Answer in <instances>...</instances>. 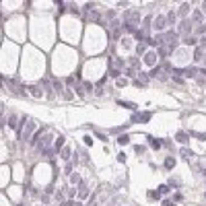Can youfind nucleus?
<instances>
[{"label": "nucleus", "instance_id": "1", "mask_svg": "<svg viewBox=\"0 0 206 206\" xmlns=\"http://www.w3.org/2000/svg\"><path fill=\"white\" fill-rule=\"evenodd\" d=\"M33 130H35L33 120H29L27 116H21V126H19V130H17V138H19L21 142H31V138L35 136Z\"/></svg>", "mask_w": 206, "mask_h": 206}, {"label": "nucleus", "instance_id": "2", "mask_svg": "<svg viewBox=\"0 0 206 206\" xmlns=\"http://www.w3.org/2000/svg\"><path fill=\"white\" fill-rule=\"evenodd\" d=\"M177 35H184V37H188V35H194V25L190 19H184L177 23Z\"/></svg>", "mask_w": 206, "mask_h": 206}, {"label": "nucleus", "instance_id": "3", "mask_svg": "<svg viewBox=\"0 0 206 206\" xmlns=\"http://www.w3.org/2000/svg\"><path fill=\"white\" fill-rule=\"evenodd\" d=\"M190 21H192L194 27H198V25H204V23H206V14L202 13L200 8H194L192 14H190Z\"/></svg>", "mask_w": 206, "mask_h": 206}, {"label": "nucleus", "instance_id": "4", "mask_svg": "<svg viewBox=\"0 0 206 206\" xmlns=\"http://www.w3.org/2000/svg\"><path fill=\"white\" fill-rule=\"evenodd\" d=\"M151 117H153L151 111H138V113L130 116V124H144V122H149Z\"/></svg>", "mask_w": 206, "mask_h": 206}, {"label": "nucleus", "instance_id": "5", "mask_svg": "<svg viewBox=\"0 0 206 206\" xmlns=\"http://www.w3.org/2000/svg\"><path fill=\"white\" fill-rule=\"evenodd\" d=\"M165 25H167V19H165L163 14H157V17L153 19V29L159 31V33H163L165 31Z\"/></svg>", "mask_w": 206, "mask_h": 206}, {"label": "nucleus", "instance_id": "6", "mask_svg": "<svg viewBox=\"0 0 206 206\" xmlns=\"http://www.w3.org/2000/svg\"><path fill=\"white\" fill-rule=\"evenodd\" d=\"M6 126L10 128V130H19V126H21V117L17 116V113H10V116H6Z\"/></svg>", "mask_w": 206, "mask_h": 206}, {"label": "nucleus", "instance_id": "7", "mask_svg": "<svg viewBox=\"0 0 206 206\" xmlns=\"http://www.w3.org/2000/svg\"><path fill=\"white\" fill-rule=\"evenodd\" d=\"M177 31H173V29H167L163 33V39H165V46H169V43H177Z\"/></svg>", "mask_w": 206, "mask_h": 206}, {"label": "nucleus", "instance_id": "8", "mask_svg": "<svg viewBox=\"0 0 206 206\" xmlns=\"http://www.w3.org/2000/svg\"><path fill=\"white\" fill-rule=\"evenodd\" d=\"M4 87H8V89L13 91L14 95H25V91H23V87H21L17 81H4Z\"/></svg>", "mask_w": 206, "mask_h": 206}, {"label": "nucleus", "instance_id": "9", "mask_svg": "<svg viewBox=\"0 0 206 206\" xmlns=\"http://www.w3.org/2000/svg\"><path fill=\"white\" fill-rule=\"evenodd\" d=\"M89 185H87V181H81L78 184V196L76 198H81V200H89Z\"/></svg>", "mask_w": 206, "mask_h": 206}, {"label": "nucleus", "instance_id": "10", "mask_svg": "<svg viewBox=\"0 0 206 206\" xmlns=\"http://www.w3.org/2000/svg\"><path fill=\"white\" fill-rule=\"evenodd\" d=\"M192 4H181V6L177 8V17H181V21L184 19H190V14H192Z\"/></svg>", "mask_w": 206, "mask_h": 206}, {"label": "nucleus", "instance_id": "11", "mask_svg": "<svg viewBox=\"0 0 206 206\" xmlns=\"http://www.w3.org/2000/svg\"><path fill=\"white\" fill-rule=\"evenodd\" d=\"M39 85L43 87L46 95H48L50 99H54V97H56V91H54V87H52V82H50V81H43V82H39Z\"/></svg>", "mask_w": 206, "mask_h": 206}, {"label": "nucleus", "instance_id": "12", "mask_svg": "<svg viewBox=\"0 0 206 206\" xmlns=\"http://www.w3.org/2000/svg\"><path fill=\"white\" fill-rule=\"evenodd\" d=\"M165 19H167V25H169V27H173V25H177V23H179V21H177V10H169Z\"/></svg>", "mask_w": 206, "mask_h": 206}, {"label": "nucleus", "instance_id": "13", "mask_svg": "<svg viewBox=\"0 0 206 206\" xmlns=\"http://www.w3.org/2000/svg\"><path fill=\"white\" fill-rule=\"evenodd\" d=\"M204 48H200V46H196V48H194V52H192V58H194V60H196V62H202V60H204Z\"/></svg>", "mask_w": 206, "mask_h": 206}, {"label": "nucleus", "instance_id": "14", "mask_svg": "<svg viewBox=\"0 0 206 206\" xmlns=\"http://www.w3.org/2000/svg\"><path fill=\"white\" fill-rule=\"evenodd\" d=\"M175 157H165V161H163V167H165V171H173L175 169Z\"/></svg>", "mask_w": 206, "mask_h": 206}, {"label": "nucleus", "instance_id": "15", "mask_svg": "<svg viewBox=\"0 0 206 206\" xmlns=\"http://www.w3.org/2000/svg\"><path fill=\"white\" fill-rule=\"evenodd\" d=\"M29 93H31V95L33 97H37V99H41V97H43V87H41V85H31V87H29Z\"/></svg>", "mask_w": 206, "mask_h": 206}, {"label": "nucleus", "instance_id": "16", "mask_svg": "<svg viewBox=\"0 0 206 206\" xmlns=\"http://www.w3.org/2000/svg\"><path fill=\"white\" fill-rule=\"evenodd\" d=\"M175 140H177V142H181V144H185L188 140H190V132H185V130L175 132Z\"/></svg>", "mask_w": 206, "mask_h": 206}, {"label": "nucleus", "instance_id": "17", "mask_svg": "<svg viewBox=\"0 0 206 206\" xmlns=\"http://www.w3.org/2000/svg\"><path fill=\"white\" fill-rule=\"evenodd\" d=\"M60 157L64 159V163H70V159H72V149L70 146H64L60 151Z\"/></svg>", "mask_w": 206, "mask_h": 206}, {"label": "nucleus", "instance_id": "18", "mask_svg": "<svg viewBox=\"0 0 206 206\" xmlns=\"http://www.w3.org/2000/svg\"><path fill=\"white\" fill-rule=\"evenodd\" d=\"M62 173H64V177H70L72 173H74V163L70 161V163H64V169H62Z\"/></svg>", "mask_w": 206, "mask_h": 206}, {"label": "nucleus", "instance_id": "19", "mask_svg": "<svg viewBox=\"0 0 206 206\" xmlns=\"http://www.w3.org/2000/svg\"><path fill=\"white\" fill-rule=\"evenodd\" d=\"M194 35H196V37H206V23L204 25H198V27H194Z\"/></svg>", "mask_w": 206, "mask_h": 206}, {"label": "nucleus", "instance_id": "20", "mask_svg": "<svg viewBox=\"0 0 206 206\" xmlns=\"http://www.w3.org/2000/svg\"><path fill=\"white\" fill-rule=\"evenodd\" d=\"M64 146H66V138L58 136V138H56V142H54V149H56V151H62Z\"/></svg>", "mask_w": 206, "mask_h": 206}, {"label": "nucleus", "instance_id": "21", "mask_svg": "<svg viewBox=\"0 0 206 206\" xmlns=\"http://www.w3.org/2000/svg\"><path fill=\"white\" fill-rule=\"evenodd\" d=\"M184 43L185 46H194V48H196V46H198V37H196V35H188V37H184Z\"/></svg>", "mask_w": 206, "mask_h": 206}, {"label": "nucleus", "instance_id": "22", "mask_svg": "<svg viewBox=\"0 0 206 206\" xmlns=\"http://www.w3.org/2000/svg\"><path fill=\"white\" fill-rule=\"evenodd\" d=\"M146 56V43H138L136 46V58H144Z\"/></svg>", "mask_w": 206, "mask_h": 206}, {"label": "nucleus", "instance_id": "23", "mask_svg": "<svg viewBox=\"0 0 206 206\" xmlns=\"http://www.w3.org/2000/svg\"><path fill=\"white\" fill-rule=\"evenodd\" d=\"M157 58H159L157 52H151V54H146V56H144L142 60H144V64H155V60H157Z\"/></svg>", "mask_w": 206, "mask_h": 206}, {"label": "nucleus", "instance_id": "24", "mask_svg": "<svg viewBox=\"0 0 206 206\" xmlns=\"http://www.w3.org/2000/svg\"><path fill=\"white\" fill-rule=\"evenodd\" d=\"M149 200H151V202H159V200H161V192H159V190H151V192H149Z\"/></svg>", "mask_w": 206, "mask_h": 206}, {"label": "nucleus", "instance_id": "25", "mask_svg": "<svg viewBox=\"0 0 206 206\" xmlns=\"http://www.w3.org/2000/svg\"><path fill=\"white\" fill-rule=\"evenodd\" d=\"M52 87H54L56 93H62V95H64V91H66V89H64V85H62L60 81H52Z\"/></svg>", "mask_w": 206, "mask_h": 206}, {"label": "nucleus", "instance_id": "26", "mask_svg": "<svg viewBox=\"0 0 206 206\" xmlns=\"http://www.w3.org/2000/svg\"><path fill=\"white\" fill-rule=\"evenodd\" d=\"M128 142H130V136H128V134H122V136H117V144H120V146H126Z\"/></svg>", "mask_w": 206, "mask_h": 206}, {"label": "nucleus", "instance_id": "27", "mask_svg": "<svg viewBox=\"0 0 206 206\" xmlns=\"http://www.w3.org/2000/svg\"><path fill=\"white\" fill-rule=\"evenodd\" d=\"M74 93L81 97V99H85V95H87V91H85V87H82V85H76V87H74Z\"/></svg>", "mask_w": 206, "mask_h": 206}, {"label": "nucleus", "instance_id": "28", "mask_svg": "<svg viewBox=\"0 0 206 206\" xmlns=\"http://www.w3.org/2000/svg\"><path fill=\"white\" fill-rule=\"evenodd\" d=\"M117 105H122V107H126V109H136V103H130V101H117Z\"/></svg>", "mask_w": 206, "mask_h": 206}, {"label": "nucleus", "instance_id": "29", "mask_svg": "<svg viewBox=\"0 0 206 206\" xmlns=\"http://www.w3.org/2000/svg\"><path fill=\"white\" fill-rule=\"evenodd\" d=\"M151 146H153V151H161V146H163V140H157V138H153V140H151Z\"/></svg>", "mask_w": 206, "mask_h": 206}, {"label": "nucleus", "instance_id": "30", "mask_svg": "<svg viewBox=\"0 0 206 206\" xmlns=\"http://www.w3.org/2000/svg\"><path fill=\"white\" fill-rule=\"evenodd\" d=\"M161 68H163L165 72H173V70H175V68H173V64H171L169 60H165L163 64H161Z\"/></svg>", "mask_w": 206, "mask_h": 206}, {"label": "nucleus", "instance_id": "31", "mask_svg": "<svg viewBox=\"0 0 206 206\" xmlns=\"http://www.w3.org/2000/svg\"><path fill=\"white\" fill-rule=\"evenodd\" d=\"M68 10L74 14V17H81V10H78V6H76L74 2H70V4H68Z\"/></svg>", "mask_w": 206, "mask_h": 206}, {"label": "nucleus", "instance_id": "32", "mask_svg": "<svg viewBox=\"0 0 206 206\" xmlns=\"http://www.w3.org/2000/svg\"><path fill=\"white\" fill-rule=\"evenodd\" d=\"M124 74L128 76V78H134V81L138 78V76H136V70H134V68H126V70H124Z\"/></svg>", "mask_w": 206, "mask_h": 206}, {"label": "nucleus", "instance_id": "33", "mask_svg": "<svg viewBox=\"0 0 206 206\" xmlns=\"http://www.w3.org/2000/svg\"><path fill=\"white\" fill-rule=\"evenodd\" d=\"M130 66L138 72V70H140V60H138V58H130Z\"/></svg>", "mask_w": 206, "mask_h": 206}, {"label": "nucleus", "instance_id": "34", "mask_svg": "<svg viewBox=\"0 0 206 206\" xmlns=\"http://www.w3.org/2000/svg\"><path fill=\"white\" fill-rule=\"evenodd\" d=\"M138 81H142L144 85H146V82L151 81V74H149V72H140V74H138Z\"/></svg>", "mask_w": 206, "mask_h": 206}, {"label": "nucleus", "instance_id": "35", "mask_svg": "<svg viewBox=\"0 0 206 206\" xmlns=\"http://www.w3.org/2000/svg\"><path fill=\"white\" fill-rule=\"evenodd\" d=\"M159 192H161V196H167L169 194V184H161L159 185Z\"/></svg>", "mask_w": 206, "mask_h": 206}, {"label": "nucleus", "instance_id": "36", "mask_svg": "<svg viewBox=\"0 0 206 206\" xmlns=\"http://www.w3.org/2000/svg\"><path fill=\"white\" fill-rule=\"evenodd\" d=\"M171 200H173V202H175V204H179V202L184 200V194H181V192H175V194H173V196H171Z\"/></svg>", "mask_w": 206, "mask_h": 206}, {"label": "nucleus", "instance_id": "37", "mask_svg": "<svg viewBox=\"0 0 206 206\" xmlns=\"http://www.w3.org/2000/svg\"><path fill=\"white\" fill-rule=\"evenodd\" d=\"M190 138H196V140H206V134H200V132H190Z\"/></svg>", "mask_w": 206, "mask_h": 206}, {"label": "nucleus", "instance_id": "38", "mask_svg": "<svg viewBox=\"0 0 206 206\" xmlns=\"http://www.w3.org/2000/svg\"><path fill=\"white\" fill-rule=\"evenodd\" d=\"M70 184L78 185V184H81V175H78V173H72V175H70Z\"/></svg>", "mask_w": 206, "mask_h": 206}, {"label": "nucleus", "instance_id": "39", "mask_svg": "<svg viewBox=\"0 0 206 206\" xmlns=\"http://www.w3.org/2000/svg\"><path fill=\"white\" fill-rule=\"evenodd\" d=\"M64 85H66V87H76V82H74V76H68V78H66V81H64Z\"/></svg>", "mask_w": 206, "mask_h": 206}, {"label": "nucleus", "instance_id": "40", "mask_svg": "<svg viewBox=\"0 0 206 206\" xmlns=\"http://www.w3.org/2000/svg\"><path fill=\"white\" fill-rule=\"evenodd\" d=\"M64 97H66V99H68V101H70V99H74V91H72V89H68V87H66V91H64Z\"/></svg>", "mask_w": 206, "mask_h": 206}, {"label": "nucleus", "instance_id": "41", "mask_svg": "<svg viewBox=\"0 0 206 206\" xmlns=\"http://www.w3.org/2000/svg\"><path fill=\"white\" fill-rule=\"evenodd\" d=\"M105 82H107V76H101V78H99V81L95 82V85H97V89H103V85H105Z\"/></svg>", "mask_w": 206, "mask_h": 206}, {"label": "nucleus", "instance_id": "42", "mask_svg": "<svg viewBox=\"0 0 206 206\" xmlns=\"http://www.w3.org/2000/svg\"><path fill=\"white\" fill-rule=\"evenodd\" d=\"M109 76L117 78V76H120V70H117V68H113V66H109Z\"/></svg>", "mask_w": 206, "mask_h": 206}, {"label": "nucleus", "instance_id": "43", "mask_svg": "<svg viewBox=\"0 0 206 206\" xmlns=\"http://www.w3.org/2000/svg\"><path fill=\"white\" fill-rule=\"evenodd\" d=\"M169 188H179V179L171 177V179H169Z\"/></svg>", "mask_w": 206, "mask_h": 206}, {"label": "nucleus", "instance_id": "44", "mask_svg": "<svg viewBox=\"0 0 206 206\" xmlns=\"http://www.w3.org/2000/svg\"><path fill=\"white\" fill-rule=\"evenodd\" d=\"M144 149H146V146H142V144H136V146H134L136 155H142V153H144Z\"/></svg>", "mask_w": 206, "mask_h": 206}, {"label": "nucleus", "instance_id": "45", "mask_svg": "<svg viewBox=\"0 0 206 206\" xmlns=\"http://www.w3.org/2000/svg\"><path fill=\"white\" fill-rule=\"evenodd\" d=\"M132 85H134V87H138V89H144V87H146V85H144L142 81H138V78H136V81H132Z\"/></svg>", "mask_w": 206, "mask_h": 206}, {"label": "nucleus", "instance_id": "46", "mask_svg": "<svg viewBox=\"0 0 206 206\" xmlns=\"http://www.w3.org/2000/svg\"><path fill=\"white\" fill-rule=\"evenodd\" d=\"M46 194H48V196H52V194H54V184L46 185Z\"/></svg>", "mask_w": 206, "mask_h": 206}, {"label": "nucleus", "instance_id": "47", "mask_svg": "<svg viewBox=\"0 0 206 206\" xmlns=\"http://www.w3.org/2000/svg\"><path fill=\"white\" fill-rule=\"evenodd\" d=\"M82 142L87 144V146H91V144H93V138L91 136H82Z\"/></svg>", "mask_w": 206, "mask_h": 206}, {"label": "nucleus", "instance_id": "48", "mask_svg": "<svg viewBox=\"0 0 206 206\" xmlns=\"http://www.w3.org/2000/svg\"><path fill=\"white\" fill-rule=\"evenodd\" d=\"M161 206H177V204H175L173 200H163V202H161Z\"/></svg>", "mask_w": 206, "mask_h": 206}, {"label": "nucleus", "instance_id": "49", "mask_svg": "<svg viewBox=\"0 0 206 206\" xmlns=\"http://www.w3.org/2000/svg\"><path fill=\"white\" fill-rule=\"evenodd\" d=\"M82 87H85V91H87V93H91V91H93V85H91V82H82Z\"/></svg>", "mask_w": 206, "mask_h": 206}, {"label": "nucleus", "instance_id": "50", "mask_svg": "<svg viewBox=\"0 0 206 206\" xmlns=\"http://www.w3.org/2000/svg\"><path fill=\"white\" fill-rule=\"evenodd\" d=\"M116 85H117V87H126V85H128V81H126V78H117Z\"/></svg>", "mask_w": 206, "mask_h": 206}, {"label": "nucleus", "instance_id": "51", "mask_svg": "<svg viewBox=\"0 0 206 206\" xmlns=\"http://www.w3.org/2000/svg\"><path fill=\"white\" fill-rule=\"evenodd\" d=\"M95 136L99 138V140H101V142H107V136H105V134H99V132H95Z\"/></svg>", "mask_w": 206, "mask_h": 206}, {"label": "nucleus", "instance_id": "52", "mask_svg": "<svg viewBox=\"0 0 206 206\" xmlns=\"http://www.w3.org/2000/svg\"><path fill=\"white\" fill-rule=\"evenodd\" d=\"M56 200L62 204V202H64V192H58V194H56Z\"/></svg>", "mask_w": 206, "mask_h": 206}, {"label": "nucleus", "instance_id": "53", "mask_svg": "<svg viewBox=\"0 0 206 206\" xmlns=\"http://www.w3.org/2000/svg\"><path fill=\"white\" fill-rule=\"evenodd\" d=\"M173 82H175V85H184V78H181V76H173Z\"/></svg>", "mask_w": 206, "mask_h": 206}, {"label": "nucleus", "instance_id": "54", "mask_svg": "<svg viewBox=\"0 0 206 206\" xmlns=\"http://www.w3.org/2000/svg\"><path fill=\"white\" fill-rule=\"evenodd\" d=\"M198 46H200V48H206V37H200V39H198Z\"/></svg>", "mask_w": 206, "mask_h": 206}, {"label": "nucleus", "instance_id": "55", "mask_svg": "<svg viewBox=\"0 0 206 206\" xmlns=\"http://www.w3.org/2000/svg\"><path fill=\"white\" fill-rule=\"evenodd\" d=\"M82 161H85V163H91V159H89V153H87V151L82 153Z\"/></svg>", "mask_w": 206, "mask_h": 206}, {"label": "nucleus", "instance_id": "56", "mask_svg": "<svg viewBox=\"0 0 206 206\" xmlns=\"http://www.w3.org/2000/svg\"><path fill=\"white\" fill-rule=\"evenodd\" d=\"M48 202H50V196L48 194H43V196H41V204H48Z\"/></svg>", "mask_w": 206, "mask_h": 206}, {"label": "nucleus", "instance_id": "57", "mask_svg": "<svg viewBox=\"0 0 206 206\" xmlns=\"http://www.w3.org/2000/svg\"><path fill=\"white\" fill-rule=\"evenodd\" d=\"M181 153H184L185 157H192V155H194V153H192V151H190V149H181Z\"/></svg>", "mask_w": 206, "mask_h": 206}, {"label": "nucleus", "instance_id": "58", "mask_svg": "<svg viewBox=\"0 0 206 206\" xmlns=\"http://www.w3.org/2000/svg\"><path fill=\"white\" fill-rule=\"evenodd\" d=\"M117 161H120V163H126V155L120 153V155H117Z\"/></svg>", "mask_w": 206, "mask_h": 206}, {"label": "nucleus", "instance_id": "59", "mask_svg": "<svg viewBox=\"0 0 206 206\" xmlns=\"http://www.w3.org/2000/svg\"><path fill=\"white\" fill-rule=\"evenodd\" d=\"M200 10H202V13L206 14V0H204V2H202V6H200Z\"/></svg>", "mask_w": 206, "mask_h": 206}, {"label": "nucleus", "instance_id": "60", "mask_svg": "<svg viewBox=\"0 0 206 206\" xmlns=\"http://www.w3.org/2000/svg\"><path fill=\"white\" fill-rule=\"evenodd\" d=\"M200 72H202V74H204V76H206V68H200Z\"/></svg>", "mask_w": 206, "mask_h": 206}, {"label": "nucleus", "instance_id": "61", "mask_svg": "<svg viewBox=\"0 0 206 206\" xmlns=\"http://www.w3.org/2000/svg\"><path fill=\"white\" fill-rule=\"evenodd\" d=\"M202 175H204V177H206V169H204V171H202Z\"/></svg>", "mask_w": 206, "mask_h": 206}, {"label": "nucleus", "instance_id": "62", "mask_svg": "<svg viewBox=\"0 0 206 206\" xmlns=\"http://www.w3.org/2000/svg\"><path fill=\"white\" fill-rule=\"evenodd\" d=\"M202 62H204V64H206V56H204V60H202Z\"/></svg>", "mask_w": 206, "mask_h": 206}, {"label": "nucleus", "instance_id": "63", "mask_svg": "<svg viewBox=\"0 0 206 206\" xmlns=\"http://www.w3.org/2000/svg\"><path fill=\"white\" fill-rule=\"evenodd\" d=\"M204 200H206V194H204Z\"/></svg>", "mask_w": 206, "mask_h": 206}, {"label": "nucleus", "instance_id": "64", "mask_svg": "<svg viewBox=\"0 0 206 206\" xmlns=\"http://www.w3.org/2000/svg\"><path fill=\"white\" fill-rule=\"evenodd\" d=\"M76 206H81V204H76Z\"/></svg>", "mask_w": 206, "mask_h": 206}]
</instances>
